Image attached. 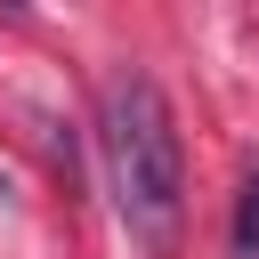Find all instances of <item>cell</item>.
I'll return each instance as SVG.
<instances>
[{
  "instance_id": "1",
  "label": "cell",
  "mask_w": 259,
  "mask_h": 259,
  "mask_svg": "<svg viewBox=\"0 0 259 259\" xmlns=\"http://www.w3.org/2000/svg\"><path fill=\"white\" fill-rule=\"evenodd\" d=\"M97 146H105V186H113L121 235L146 259H170L178 227H186V146H178V113H170L154 73H113L105 81Z\"/></svg>"
},
{
  "instance_id": "2",
  "label": "cell",
  "mask_w": 259,
  "mask_h": 259,
  "mask_svg": "<svg viewBox=\"0 0 259 259\" xmlns=\"http://www.w3.org/2000/svg\"><path fill=\"white\" fill-rule=\"evenodd\" d=\"M235 259H259V170L243 178V202H235Z\"/></svg>"
}]
</instances>
